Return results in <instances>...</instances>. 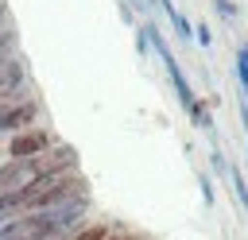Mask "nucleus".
Here are the masks:
<instances>
[{
	"instance_id": "1",
	"label": "nucleus",
	"mask_w": 248,
	"mask_h": 240,
	"mask_svg": "<svg viewBox=\"0 0 248 240\" xmlns=\"http://www.w3.org/2000/svg\"><path fill=\"white\" fill-rule=\"evenodd\" d=\"M143 31H147V43L155 46V54L163 58V70H167V77L174 81V93H178V101H182V108H186V112L194 116V112H198V101H194V89H190V81H186V74H182V66H178V58L170 54V46H167V43L159 39V31H155V27H143Z\"/></svg>"
},
{
	"instance_id": "2",
	"label": "nucleus",
	"mask_w": 248,
	"mask_h": 240,
	"mask_svg": "<svg viewBox=\"0 0 248 240\" xmlns=\"http://www.w3.org/2000/svg\"><path fill=\"white\" fill-rule=\"evenodd\" d=\"M50 147H54V135H50L46 128H27V132L12 135L8 159H12V163H31L35 155H43V151H50Z\"/></svg>"
},
{
	"instance_id": "3",
	"label": "nucleus",
	"mask_w": 248,
	"mask_h": 240,
	"mask_svg": "<svg viewBox=\"0 0 248 240\" xmlns=\"http://www.w3.org/2000/svg\"><path fill=\"white\" fill-rule=\"evenodd\" d=\"M35 116H39V105H35V101H23V105H16V108H4V112H0V132L19 135V132L31 128Z\"/></svg>"
},
{
	"instance_id": "4",
	"label": "nucleus",
	"mask_w": 248,
	"mask_h": 240,
	"mask_svg": "<svg viewBox=\"0 0 248 240\" xmlns=\"http://www.w3.org/2000/svg\"><path fill=\"white\" fill-rule=\"evenodd\" d=\"M23 77H27V74H23V62H19V58H4V62H0V93H4V89H19Z\"/></svg>"
},
{
	"instance_id": "5",
	"label": "nucleus",
	"mask_w": 248,
	"mask_h": 240,
	"mask_svg": "<svg viewBox=\"0 0 248 240\" xmlns=\"http://www.w3.org/2000/svg\"><path fill=\"white\" fill-rule=\"evenodd\" d=\"M229 178H232V186H236V197H240V205L248 209V182H244V174H240L236 166H229Z\"/></svg>"
},
{
	"instance_id": "6",
	"label": "nucleus",
	"mask_w": 248,
	"mask_h": 240,
	"mask_svg": "<svg viewBox=\"0 0 248 240\" xmlns=\"http://www.w3.org/2000/svg\"><path fill=\"white\" fill-rule=\"evenodd\" d=\"M236 77H240V85L248 89V46L236 50Z\"/></svg>"
},
{
	"instance_id": "7",
	"label": "nucleus",
	"mask_w": 248,
	"mask_h": 240,
	"mask_svg": "<svg viewBox=\"0 0 248 240\" xmlns=\"http://www.w3.org/2000/svg\"><path fill=\"white\" fill-rule=\"evenodd\" d=\"M4 19H8V4L0 0V27H4Z\"/></svg>"
},
{
	"instance_id": "8",
	"label": "nucleus",
	"mask_w": 248,
	"mask_h": 240,
	"mask_svg": "<svg viewBox=\"0 0 248 240\" xmlns=\"http://www.w3.org/2000/svg\"><path fill=\"white\" fill-rule=\"evenodd\" d=\"M108 240H124V232H112V236H108Z\"/></svg>"
}]
</instances>
